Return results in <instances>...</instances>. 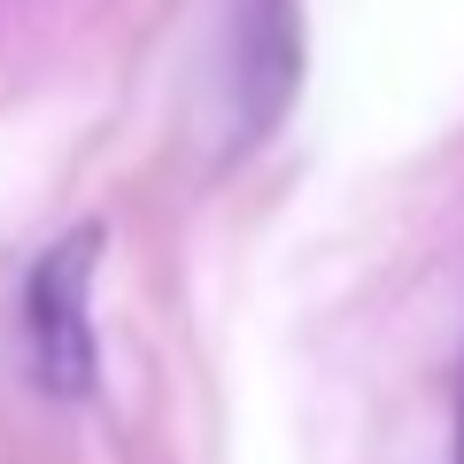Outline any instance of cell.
<instances>
[{
    "label": "cell",
    "mask_w": 464,
    "mask_h": 464,
    "mask_svg": "<svg viewBox=\"0 0 464 464\" xmlns=\"http://www.w3.org/2000/svg\"><path fill=\"white\" fill-rule=\"evenodd\" d=\"M93 256L101 232H63L24 279V333H32V372L47 395H85L93 387Z\"/></svg>",
    "instance_id": "obj_1"
},
{
    "label": "cell",
    "mask_w": 464,
    "mask_h": 464,
    "mask_svg": "<svg viewBox=\"0 0 464 464\" xmlns=\"http://www.w3.org/2000/svg\"><path fill=\"white\" fill-rule=\"evenodd\" d=\"M302 85V0H232V124L264 140Z\"/></svg>",
    "instance_id": "obj_2"
},
{
    "label": "cell",
    "mask_w": 464,
    "mask_h": 464,
    "mask_svg": "<svg viewBox=\"0 0 464 464\" xmlns=\"http://www.w3.org/2000/svg\"><path fill=\"white\" fill-rule=\"evenodd\" d=\"M457 464H464V402H457Z\"/></svg>",
    "instance_id": "obj_3"
}]
</instances>
